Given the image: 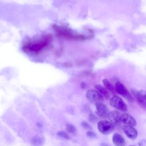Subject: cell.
<instances>
[{
	"label": "cell",
	"instance_id": "8",
	"mask_svg": "<svg viewBox=\"0 0 146 146\" xmlns=\"http://www.w3.org/2000/svg\"><path fill=\"white\" fill-rule=\"evenodd\" d=\"M123 130L125 135L129 139L134 140L137 137V130L132 126L125 125L123 127Z\"/></svg>",
	"mask_w": 146,
	"mask_h": 146
},
{
	"label": "cell",
	"instance_id": "12",
	"mask_svg": "<svg viewBox=\"0 0 146 146\" xmlns=\"http://www.w3.org/2000/svg\"><path fill=\"white\" fill-rule=\"evenodd\" d=\"M95 87L96 90H97L102 94L103 98H104L107 100L110 99V95L109 91L104 87H103L100 84H96L95 86Z\"/></svg>",
	"mask_w": 146,
	"mask_h": 146
},
{
	"label": "cell",
	"instance_id": "5",
	"mask_svg": "<svg viewBox=\"0 0 146 146\" xmlns=\"http://www.w3.org/2000/svg\"><path fill=\"white\" fill-rule=\"evenodd\" d=\"M114 128V125L110 121L100 120L98 123L99 131L104 135L111 133L113 131Z\"/></svg>",
	"mask_w": 146,
	"mask_h": 146
},
{
	"label": "cell",
	"instance_id": "17",
	"mask_svg": "<svg viewBox=\"0 0 146 146\" xmlns=\"http://www.w3.org/2000/svg\"><path fill=\"white\" fill-rule=\"evenodd\" d=\"M57 135L58 136H59L60 137L64 139H70V136H68V135L64 131H59L57 133Z\"/></svg>",
	"mask_w": 146,
	"mask_h": 146
},
{
	"label": "cell",
	"instance_id": "4",
	"mask_svg": "<svg viewBox=\"0 0 146 146\" xmlns=\"http://www.w3.org/2000/svg\"><path fill=\"white\" fill-rule=\"evenodd\" d=\"M115 91L121 95L130 102H134V98L131 95L126 87L120 82H117L115 84Z\"/></svg>",
	"mask_w": 146,
	"mask_h": 146
},
{
	"label": "cell",
	"instance_id": "3",
	"mask_svg": "<svg viewBox=\"0 0 146 146\" xmlns=\"http://www.w3.org/2000/svg\"><path fill=\"white\" fill-rule=\"evenodd\" d=\"M86 98L91 103L95 104L98 103H102L103 101V96L97 90L94 89H90L86 92Z\"/></svg>",
	"mask_w": 146,
	"mask_h": 146
},
{
	"label": "cell",
	"instance_id": "11",
	"mask_svg": "<svg viewBox=\"0 0 146 146\" xmlns=\"http://www.w3.org/2000/svg\"><path fill=\"white\" fill-rule=\"evenodd\" d=\"M112 142L115 146H125V141L123 137L119 133H115L112 136Z\"/></svg>",
	"mask_w": 146,
	"mask_h": 146
},
{
	"label": "cell",
	"instance_id": "10",
	"mask_svg": "<svg viewBox=\"0 0 146 146\" xmlns=\"http://www.w3.org/2000/svg\"><path fill=\"white\" fill-rule=\"evenodd\" d=\"M120 120L121 123L126 125H131L132 127L135 126L137 124L136 121L134 119V117L132 116H131L130 114L127 113L121 115Z\"/></svg>",
	"mask_w": 146,
	"mask_h": 146
},
{
	"label": "cell",
	"instance_id": "19",
	"mask_svg": "<svg viewBox=\"0 0 146 146\" xmlns=\"http://www.w3.org/2000/svg\"><path fill=\"white\" fill-rule=\"evenodd\" d=\"M82 126L83 128H86V129H90V128H91V127L90 126V125H89L87 123L84 122V121L82 123Z\"/></svg>",
	"mask_w": 146,
	"mask_h": 146
},
{
	"label": "cell",
	"instance_id": "15",
	"mask_svg": "<svg viewBox=\"0 0 146 146\" xmlns=\"http://www.w3.org/2000/svg\"><path fill=\"white\" fill-rule=\"evenodd\" d=\"M66 128L67 129V131L71 133H72V134H74L76 132V127L71 124H68L66 125Z\"/></svg>",
	"mask_w": 146,
	"mask_h": 146
},
{
	"label": "cell",
	"instance_id": "20",
	"mask_svg": "<svg viewBox=\"0 0 146 146\" xmlns=\"http://www.w3.org/2000/svg\"><path fill=\"white\" fill-rule=\"evenodd\" d=\"M87 135L88 137H94L96 136L95 134L93 132L90 131H88V132H87Z\"/></svg>",
	"mask_w": 146,
	"mask_h": 146
},
{
	"label": "cell",
	"instance_id": "13",
	"mask_svg": "<svg viewBox=\"0 0 146 146\" xmlns=\"http://www.w3.org/2000/svg\"><path fill=\"white\" fill-rule=\"evenodd\" d=\"M103 84L104 86V87L109 91L111 92L112 94L115 93V89L114 88V87L112 86V84L110 82V81L107 79H103Z\"/></svg>",
	"mask_w": 146,
	"mask_h": 146
},
{
	"label": "cell",
	"instance_id": "16",
	"mask_svg": "<svg viewBox=\"0 0 146 146\" xmlns=\"http://www.w3.org/2000/svg\"><path fill=\"white\" fill-rule=\"evenodd\" d=\"M31 143L34 145L38 146L42 143V140L39 137H34L31 140Z\"/></svg>",
	"mask_w": 146,
	"mask_h": 146
},
{
	"label": "cell",
	"instance_id": "18",
	"mask_svg": "<svg viewBox=\"0 0 146 146\" xmlns=\"http://www.w3.org/2000/svg\"><path fill=\"white\" fill-rule=\"evenodd\" d=\"M139 146H146V140H140L138 142Z\"/></svg>",
	"mask_w": 146,
	"mask_h": 146
},
{
	"label": "cell",
	"instance_id": "1",
	"mask_svg": "<svg viewBox=\"0 0 146 146\" xmlns=\"http://www.w3.org/2000/svg\"><path fill=\"white\" fill-rule=\"evenodd\" d=\"M50 38L48 36L35 42L27 43L23 46V50L30 53H35L40 51L50 42Z\"/></svg>",
	"mask_w": 146,
	"mask_h": 146
},
{
	"label": "cell",
	"instance_id": "7",
	"mask_svg": "<svg viewBox=\"0 0 146 146\" xmlns=\"http://www.w3.org/2000/svg\"><path fill=\"white\" fill-rule=\"evenodd\" d=\"M95 106H96L95 112L98 116L102 118L107 117L109 112H108L107 107L104 104L102 103V102L98 103L95 104Z\"/></svg>",
	"mask_w": 146,
	"mask_h": 146
},
{
	"label": "cell",
	"instance_id": "14",
	"mask_svg": "<svg viewBox=\"0 0 146 146\" xmlns=\"http://www.w3.org/2000/svg\"><path fill=\"white\" fill-rule=\"evenodd\" d=\"M134 98L136 99V101L138 103V104L142 108L146 110V100L141 99V98L136 96V95H133Z\"/></svg>",
	"mask_w": 146,
	"mask_h": 146
},
{
	"label": "cell",
	"instance_id": "2",
	"mask_svg": "<svg viewBox=\"0 0 146 146\" xmlns=\"http://www.w3.org/2000/svg\"><path fill=\"white\" fill-rule=\"evenodd\" d=\"M54 29L58 35L66 38L74 40H83L86 38V36L76 34L65 27L56 26Z\"/></svg>",
	"mask_w": 146,
	"mask_h": 146
},
{
	"label": "cell",
	"instance_id": "21",
	"mask_svg": "<svg viewBox=\"0 0 146 146\" xmlns=\"http://www.w3.org/2000/svg\"><path fill=\"white\" fill-rule=\"evenodd\" d=\"M130 146H133V145H130Z\"/></svg>",
	"mask_w": 146,
	"mask_h": 146
},
{
	"label": "cell",
	"instance_id": "9",
	"mask_svg": "<svg viewBox=\"0 0 146 146\" xmlns=\"http://www.w3.org/2000/svg\"><path fill=\"white\" fill-rule=\"evenodd\" d=\"M121 114L116 111H112L109 112L107 116L110 121H111L114 125L120 124L121 122L120 120Z\"/></svg>",
	"mask_w": 146,
	"mask_h": 146
},
{
	"label": "cell",
	"instance_id": "6",
	"mask_svg": "<svg viewBox=\"0 0 146 146\" xmlns=\"http://www.w3.org/2000/svg\"><path fill=\"white\" fill-rule=\"evenodd\" d=\"M110 104L112 107L123 112H126L128 110L126 104L124 102L122 99L116 95H114L110 98Z\"/></svg>",
	"mask_w": 146,
	"mask_h": 146
}]
</instances>
